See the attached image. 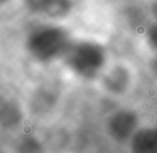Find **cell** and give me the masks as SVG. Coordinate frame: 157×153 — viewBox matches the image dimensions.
Returning <instances> with one entry per match:
<instances>
[{
    "instance_id": "8",
    "label": "cell",
    "mask_w": 157,
    "mask_h": 153,
    "mask_svg": "<svg viewBox=\"0 0 157 153\" xmlns=\"http://www.w3.org/2000/svg\"><path fill=\"white\" fill-rule=\"evenodd\" d=\"M23 119V112L20 106L12 100L5 102L1 107V122L3 126L9 129L14 127L21 123Z\"/></svg>"
},
{
    "instance_id": "12",
    "label": "cell",
    "mask_w": 157,
    "mask_h": 153,
    "mask_svg": "<svg viewBox=\"0 0 157 153\" xmlns=\"http://www.w3.org/2000/svg\"><path fill=\"white\" fill-rule=\"evenodd\" d=\"M151 70H152L153 74L157 77V55H155L154 58L151 61Z\"/></svg>"
},
{
    "instance_id": "2",
    "label": "cell",
    "mask_w": 157,
    "mask_h": 153,
    "mask_svg": "<svg viewBox=\"0 0 157 153\" xmlns=\"http://www.w3.org/2000/svg\"><path fill=\"white\" fill-rule=\"evenodd\" d=\"M74 75L85 80L99 78L108 64V49L94 40L72 41L61 58Z\"/></svg>"
},
{
    "instance_id": "5",
    "label": "cell",
    "mask_w": 157,
    "mask_h": 153,
    "mask_svg": "<svg viewBox=\"0 0 157 153\" xmlns=\"http://www.w3.org/2000/svg\"><path fill=\"white\" fill-rule=\"evenodd\" d=\"M131 153H157V127H139L129 140Z\"/></svg>"
},
{
    "instance_id": "1",
    "label": "cell",
    "mask_w": 157,
    "mask_h": 153,
    "mask_svg": "<svg viewBox=\"0 0 157 153\" xmlns=\"http://www.w3.org/2000/svg\"><path fill=\"white\" fill-rule=\"evenodd\" d=\"M72 41L69 29L58 23H45L29 30L25 48L33 60L48 63L63 58Z\"/></svg>"
},
{
    "instance_id": "13",
    "label": "cell",
    "mask_w": 157,
    "mask_h": 153,
    "mask_svg": "<svg viewBox=\"0 0 157 153\" xmlns=\"http://www.w3.org/2000/svg\"><path fill=\"white\" fill-rule=\"evenodd\" d=\"M10 1H11V0H1V3H2V5H6V3L10 2Z\"/></svg>"
},
{
    "instance_id": "4",
    "label": "cell",
    "mask_w": 157,
    "mask_h": 153,
    "mask_svg": "<svg viewBox=\"0 0 157 153\" xmlns=\"http://www.w3.org/2000/svg\"><path fill=\"white\" fill-rule=\"evenodd\" d=\"M102 89L113 97H122L130 90L132 72L124 62H115L105 69L100 75Z\"/></svg>"
},
{
    "instance_id": "3",
    "label": "cell",
    "mask_w": 157,
    "mask_h": 153,
    "mask_svg": "<svg viewBox=\"0 0 157 153\" xmlns=\"http://www.w3.org/2000/svg\"><path fill=\"white\" fill-rule=\"evenodd\" d=\"M139 129V116L133 109L121 108L110 115L107 120V132L116 142H125L131 139Z\"/></svg>"
},
{
    "instance_id": "9",
    "label": "cell",
    "mask_w": 157,
    "mask_h": 153,
    "mask_svg": "<svg viewBox=\"0 0 157 153\" xmlns=\"http://www.w3.org/2000/svg\"><path fill=\"white\" fill-rule=\"evenodd\" d=\"M145 44L155 55H157V18H153L146 25L143 31Z\"/></svg>"
},
{
    "instance_id": "10",
    "label": "cell",
    "mask_w": 157,
    "mask_h": 153,
    "mask_svg": "<svg viewBox=\"0 0 157 153\" xmlns=\"http://www.w3.org/2000/svg\"><path fill=\"white\" fill-rule=\"evenodd\" d=\"M18 153H44L42 144L35 137H24L17 144Z\"/></svg>"
},
{
    "instance_id": "11",
    "label": "cell",
    "mask_w": 157,
    "mask_h": 153,
    "mask_svg": "<svg viewBox=\"0 0 157 153\" xmlns=\"http://www.w3.org/2000/svg\"><path fill=\"white\" fill-rule=\"evenodd\" d=\"M51 0H21L23 8L31 15L41 16Z\"/></svg>"
},
{
    "instance_id": "6",
    "label": "cell",
    "mask_w": 157,
    "mask_h": 153,
    "mask_svg": "<svg viewBox=\"0 0 157 153\" xmlns=\"http://www.w3.org/2000/svg\"><path fill=\"white\" fill-rule=\"evenodd\" d=\"M76 7L75 0H51L41 17L51 23H58L72 15Z\"/></svg>"
},
{
    "instance_id": "7",
    "label": "cell",
    "mask_w": 157,
    "mask_h": 153,
    "mask_svg": "<svg viewBox=\"0 0 157 153\" xmlns=\"http://www.w3.org/2000/svg\"><path fill=\"white\" fill-rule=\"evenodd\" d=\"M56 103V97L53 90L42 88L33 93L31 99V107L36 114H45L54 107Z\"/></svg>"
}]
</instances>
